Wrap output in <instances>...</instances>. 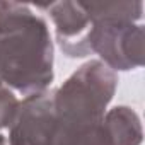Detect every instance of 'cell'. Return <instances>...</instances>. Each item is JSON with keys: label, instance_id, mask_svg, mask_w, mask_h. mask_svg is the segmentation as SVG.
<instances>
[{"label": "cell", "instance_id": "1", "mask_svg": "<svg viewBox=\"0 0 145 145\" xmlns=\"http://www.w3.org/2000/svg\"><path fill=\"white\" fill-rule=\"evenodd\" d=\"M53 41L48 24L27 5L0 2V82L26 96L53 82Z\"/></svg>", "mask_w": 145, "mask_h": 145}, {"label": "cell", "instance_id": "4", "mask_svg": "<svg viewBox=\"0 0 145 145\" xmlns=\"http://www.w3.org/2000/svg\"><path fill=\"white\" fill-rule=\"evenodd\" d=\"M56 116L53 91H41L26 96L19 104L10 125L9 145H53Z\"/></svg>", "mask_w": 145, "mask_h": 145}, {"label": "cell", "instance_id": "2", "mask_svg": "<svg viewBox=\"0 0 145 145\" xmlns=\"http://www.w3.org/2000/svg\"><path fill=\"white\" fill-rule=\"evenodd\" d=\"M116 86L114 72L101 60H91L53 91V145H111L103 120Z\"/></svg>", "mask_w": 145, "mask_h": 145}, {"label": "cell", "instance_id": "5", "mask_svg": "<svg viewBox=\"0 0 145 145\" xmlns=\"http://www.w3.org/2000/svg\"><path fill=\"white\" fill-rule=\"evenodd\" d=\"M56 27V39L65 55L80 58L91 55L86 36L91 27L89 14L82 2H58L44 7Z\"/></svg>", "mask_w": 145, "mask_h": 145}, {"label": "cell", "instance_id": "6", "mask_svg": "<svg viewBox=\"0 0 145 145\" xmlns=\"http://www.w3.org/2000/svg\"><path fill=\"white\" fill-rule=\"evenodd\" d=\"M104 131L111 145H140L143 130L138 114L128 106H116L106 111Z\"/></svg>", "mask_w": 145, "mask_h": 145}, {"label": "cell", "instance_id": "8", "mask_svg": "<svg viewBox=\"0 0 145 145\" xmlns=\"http://www.w3.org/2000/svg\"><path fill=\"white\" fill-rule=\"evenodd\" d=\"M0 145H7V143H5V138H4L2 135H0Z\"/></svg>", "mask_w": 145, "mask_h": 145}, {"label": "cell", "instance_id": "3", "mask_svg": "<svg viewBox=\"0 0 145 145\" xmlns=\"http://www.w3.org/2000/svg\"><path fill=\"white\" fill-rule=\"evenodd\" d=\"M91 53L114 70H133L143 65V27L125 19L91 17L86 36Z\"/></svg>", "mask_w": 145, "mask_h": 145}, {"label": "cell", "instance_id": "7", "mask_svg": "<svg viewBox=\"0 0 145 145\" xmlns=\"http://www.w3.org/2000/svg\"><path fill=\"white\" fill-rule=\"evenodd\" d=\"M19 104L21 101L14 96V92L0 82V130L14 123Z\"/></svg>", "mask_w": 145, "mask_h": 145}]
</instances>
